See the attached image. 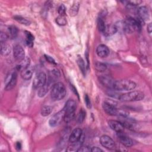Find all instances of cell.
Segmentation results:
<instances>
[{
	"label": "cell",
	"mask_w": 152,
	"mask_h": 152,
	"mask_svg": "<svg viewBox=\"0 0 152 152\" xmlns=\"http://www.w3.org/2000/svg\"><path fill=\"white\" fill-rule=\"evenodd\" d=\"M11 46L6 42L1 43V53L2 55L7 56L10 53Z\"/></svg>",
	"instance_id": "obj_19"
},
{
	"label": "cell",
	"mask_w": 152,
	"mask_h": 152,
	"mask_svg": "<svg viewBox=\"0 0 152 152\" xmlns=\"http://www.w3.org/2000/svg\"><path fill=\"white\" fill-rule=\"evenodd\" d=\"M8 37L9 36L6 33L1 31V33H0V41H1V43H2V42H6V41L8 39Z\"/></svg>",
	"instance_id": "obj_37"
},
{
	"label": "cell",
	"mask_w": 152,
	"mask_h": 152,
	"mask_svg": "<svg viewBox=\"0 0 152 152\" xmlns=\"http://www.w3.org/2000/svg\"><path fill=\"white\" fill-rule=\"evenodd\" d=\"M102 107L103 110L110 116L119 115L120 112V110L118 109L115 105L108 102H104L102 103Z\"/></svg>",
	"instance_id": "obj_7"
},
{
	"label": "cell",
	"mask_w": 152,
	"mask_h": 152,
	"mask_svg": "<svg viewBox=\"0 0 152 152\" xmlns=\"http://www.w3.org/2000/svg\"><path fill=\"white\" fill-rule=\"evenodd\" d=\"M77 105L73 99H69L65 103L64 109L65 110L64 121L66 123L71 122L75 116V111Z\"/></svg>",
	"instance_id": "obj_2"
},
{
	"label": "cell",
	"mask_w": 152,
	"mask_h": 152,
	"mask_svg": "<svg viewBox=\"0 0 152 152\" xmlns=\"http://www.w3.org/2000/svg\"><path fill=\"white\" fill-rule=\"evenodd\" d=\"M108 125L113 131L118 132H121L124 129L123 123L116 120H110L108 121Z\"/></svg>",
	"instance_id": "obj_12"
},
{
	"label": "cell",
	"mask_w": 152,
	"mask_h": 152,
	"mask_svg": "<svg viewBox=\"0 0 152 152\" xmlns=\"http://www.w3.org/2000/svg\"><path fill=\"white\" fill-rule=\"evenodd\" d=\"M17 81V74L15 71L12 72L10 76V78L6 84L5 90L7 91H10L12 90L16 85Z\"/></svg>",
	"instance_id": "obj_13"
},
{
	"label": "cell",
	"mask_w": 152,
	"mask_h": 152,
	"mask_svg": "<svg viewBox=\"0 0 152 152\" xmlns=\"http://www.w3.org/2000/svg\"><path fill=\"white\" fill-rule=\"evenodd\" d=\"M142 1H140V0H134V1H127V3L129 6L131 7H135L137 6L138 5H140V4H141Z\"/></svg>",
	"instance_id": "obj_35"
},
{
	"label": "cell",
	"mask_w": 152,
	"mask_h": 152,
	"mask_svg": "<svg viewBox=\"0 0 152 152\" xmlns=\"http://www.w3.org/2000/svg\"><path fill=\"white\" fill-rule=\"evenodd\" d=\"M151 30H152V25H151V23H149V24L147 26V31L150 34H151Z\"/></svg>",
	"instance_id": "obj_41"
},
{
	"label": "cell",
	"mask_w": 152,
	"mask_h": 152,
	"mask_svg": "<svg viewBox=\"0 0 152 152\" xmlns=\"http://www.w3.org/2000/svg\"><path fill=\"white\" fill-rule=\"evenodd\" d=\"M84 102L86 103V105L88 109H90L91 107V103L90 101V99L89 98L87 94H85L84 96Z\"/></svg>",
	"instance_id": "obj_36"
},
{
	"label": "cell",
	"mask_w": 152,
	"mask_h": 152,
	"mask_svg": "<svg viewBox=\"0 0 152 152\" xmlns=\"http://www.w3.org/2000/svg\"><path fill=\"white\" fill-rule=\"evenodd\" d=\"M77 63L78 65V66L81 71V72L83 73V74L84 75H86V67L85 65V63L84 60L81 58V57H78L77 59Z\"/></svg>",
	"instance_id": "obj_27"
},
{
	"label": "cell",
	"mask_w": 152,
	"mask_h": 152,
	"mask_svg": "<svg viewBox=\"0 0 152 152\" xmlns=\"http://www.w3.org/2000/svg\"><path fill=\"white\" fill-rule=\"evenodd\" d=\"M24 33H25V36H26V43H27V46L31 48L33 46V40L34 39V37L33 35L30 31H25Z\"/></svg>",
	"instance_id": "obj_23"
},
{
	"label": "cell",
	"mask_w": 152,
	"mask_h": 152,
	"mask_svg": "<svg viewBox=\"0 0 152 152\" xmlns=\"http://www.w3.org/2000/svg\"><path fill=\"white\" fill-rule=\"evenodd\" d=\"M47 77L45 72H40L36 74L33 81V87L34 88H39L46 84Z\"/></svg>",
	"instance_id": "obj_5"
},
{
	"label": "cell",
	"mask_w": 152,
	"mask_h": 152,
	"mask_svg": "<svg viewBox=\"0 0 152 152\" xmlns=\"http://www.w3.org/2000/svg\"><path fill=\"white\" fill-rule=\"evenodd\" d=\"M48 91V84L46 83L45 86L39 88V90L37 92L38 96L40 97H42L46 95Z\"/></svg>",
	"instance_id": "obj_31"
},
{
	"label": "cell",
	"mask_w": 152,
	"mask_h": 152,
	"mask_svg": "<svg viewBox=\"0 0 152 152\" xmlns=\"http://www.w3.org/2000/svg\"><path fill=\"white\" fill-rule=\"evenodd\" d=\"M126 23L128 24L130 28L131 29L132 31L134 32V31H140L141 30L142 26L137 20V18H134L131 17H128L125 20Z\"/></svg>",
	"instance_id": "obj_10"
},
{
	"label": "cell",
	"mask_w": 152,
	"mask_h": 152,
	"mask_svg": "<svg viewBox=\"0 0 152 152\" xmlns=\"http://www.w3.org/2000/svg\"><path fill=\"white\" fill-rule=\"evenodd\" d=\"M65 116V110H62L59 111L54 115H53L49 121V125L52 127H55L59 125L64 120Z\"/></svg>",
	"instance_id": "obj_6"
},
{
	"label": "cell",
	"mask_w": 152,
	"mask_h": 152,
	"mask_svg": "<svg viewBox=\"0 0 152 152\" xmlns=\"http://www.w3.org/2000/svg\"><path fill=\"white\" fill-rule=\"evenodd\" d=\"M30 60L28 58L25 57V58L21 61L20 62H19V65L17 66V68L18 70L22 71L24 69L27 68L30 65Z\"/></svg>",
	"instance_id": "obj_22"
},
{
	"label": "cell",
	"mask_w": 152,
	"mask_h": 152,
	"mask_svg": "<svg viewBox=\"0 0 152 152\" xmlns=\"http://www.w3.org/2000/svg\"><path fill=\"white\" fill-rule=\"evenodd\" d=\"M55 21L58 25L61 26H65L67 23V21H66V19L65 15H59L56 18Z\"/></svg>",
	"instance_id": "obj_33"
},
{
	"label": "cell",
	"mask_w": 152,
	"mask_h": 152,
	"mask_svg": "<svg viewBox=\"0 0 152 152\" xmlns=\"http://www.w3.org/2000/svg\"><path fill=\"white\" fill-rule=\"evenodd\" d=\"M118 137L120 142L125 147H129L133 145V141L131 138L128 137L121 132H118Z\"/></svg>",
	"instance_id": "obj_17"
},
{
	"label": "cell",
	"mask_w": 152,
	"mask_h": 152,
	"mask_svg": "<svg viewBox=\"0 0 152 152\" xmlns=\"http://www.w3.org/2000/svg\"><path fill=\"white\" fill-rule=\"evenodd\" d=\"M45 59H46V61L48 62H49V63L50 64H56V62H55V61L49 55H45Z\"/></svg>",
	"instance_id": "obj_39"
},
{
	"label": "cell",
	"mask_w": 152,
	"mask_h": 152,
	"mask_svg": "<svg viewBox=\"0 0 152 152\" xmlns=\"http://www.w3.org/2000/svg\"><path fill=\"white\" fill-rule=\"evenodd\" d=\"M33 75V71L28 68H26L21 71V77L25 80H28L31 79Z\"/></svg>",
	"instance_id": "obj_20"
},
{
	"label": "cell",
	"mask_w": 152,
	"mask_h": 152,
	"mask_svg": "<svg viewBox=\"0 0 152 152\" xmlns=\"http://www.w3.org/2000/svg\"><path fill=\"white\" fill-rule=\"evenodd\" d=\"M144 94L140 91H131L124 94H120L118 100L122 102L140 101L144 99Z\"/></svg>",
	"instance_id": "obj_4"
},
{
	"label": "cell",
	"mask_w": 152,
	"mask_h": 152,
	"mask_svg": "<svg viewBox=\"0 0 152 152\" xmlns=\"http://www.w3.org/2000/svg\"><path fill=\"white\" fill-rule=\"evenodd\" d=\"M117 32V30L115 26V24L113 25H107L106 26L105 30L103 32V34L105 36H111L115 33H116Z\"/></svg>",
	"instance_id": "obj_21"
},
{
	"label": "cell",
	"mask_w": 152,
	"mask_h": 152,
	"mask_svg": "<svg viewBox=\"0 0 152 152\" xmlns=\"http://www.w3.org/2000/svg\"><path fill=\"white\" fill-rule=\"evenodd\" d=\"M100 142L103 147L109 150H113L116 147L115 142L113 139L106 135H103L100 137Z\"/></svg>",
	"instance_id": "obj_8"
},
{
	"label": "cell",
	"mask_w": 152,
	"mask_h": 152,
	"mask_svg": "<svg viewBox=\"0 0 152 152\" xmlns=\"http://www.w3.org/2000/svg\"><path fill=\"white\" fill-rule=\"evenodd\" d=\"M86 113L84 109H81L77 117V122L78 124H82L85 119Z\"/></svg>",
	"instance_id": "obj_29"
},
{
	"label": "cell",
	"mask_w": 152,
	"mask_h": 152,
	"mask_svg": "<svg viewBox=\"0 0 152 152\" xmlns=\"http://www.w3.org/2000/svg\"><path fill=\"white\" fill-rule=\"evenodd\" d=\"M13 56L14 59L20 62L25 58V52L23 47L20 45H16L13 48Z\"/></svg>",
	"instance_id": "obj_9"
},
{
	"label": "cell",
	"mask_w": 152,
	"mask_h": 152,
	"mask_svg": "<svg viewBox=\"0 0 152 152\" xmlns=\"http://www.w3.org/2000/svg\"><path fill=\"white\" fill-rule=\"evenodd\" d=\"M15 147H16V148L17 150H19L21 149V143L20 142H17L16 143V145H15Z\"/></svg>",
	"instance_id": "obj_42"
},
{
	"label": "cell",
	"mask_w": 152,
	"mask_h": 152,
	"mask_svg": "<svg viewBox=\"0 0 152 152\" xmlns=\"http://www.w3.org/2000/svg\"><path fill=\"white\" fill-rule=\"evenodd\" d=\"M83 135V131L80 128H76L72 130L69 137V141L71 143L77 142L80 140Z\"/></svg>",
	"instance_id": "obj_15"
},
{
	"label": "cell",
	"mask_w": 152,
	"mask_h": 152,
	"mask_svg": "<svg viewBox=\"0 0 152 152\" xmlns=\"http://www.w3.org/2000/svg\"><path fill=\"white\" fill-rule=\"evenodd\" d=\"M106 26V25L105 24L104 21L103 20V19L102 17H100L97 21V27H98L99 30L100 32L103 33V32L105 30Z\"/></svg>",
	"instance_id": "obj_32"
},
{
	"label": "cell",
	"mask_w": 152,
	"mask_h": 152,
	"mask_svg": "<svg viewBox=\"0 0 152 152\" xmlns=\"http://www.w3.org/2000/svg\"><path fill=\"white\" fill-rule=\"evenodd\" d=\"M94 68L99 72H103L107 69V66L104 63L100 62H96L94 64Z\"/></svg>",
	"instance_id": "obj_28"
},
{
	"label": "cell",
	"mask_w": 152,
	"mask_h": 152,
	"mask_svg": "<svg viewBox=\"0 0 152 152\" xmlns=\"http://www.w3.org/2000/svg\"><path fill=\"white\" fill-rule=\"evenodd\" d=\"M79 2H75L74 4L71 7L69 10V14L71 16H75L77 15L78 9H79Z\"/></svg>",
	"instance_id": "obj_26"
},
{
	"label": "cell",
	"mask_w": 152,
	"mask_h": 152,
	"mask_svg": "<svg viewBox=\"0 0 152 152\" xmlns=\"http://www.w3.org/2000/svg\"><path fill=\"white\" fill-rule=\"evenodd\" d=\"M91 151L93 152H102L103 150L97 147H93L91 148Z\"/></svg>",
	"instance_id": "obj_40"
},
{
	"label": "cell",
	"mask_w": 152,
	"mask_h": 152,
	"mask_svg": "<svg viewBox=\"0 0 152 152\" xmlns=\"http://www.w3.org/2000/svg\"><path fill=\"white\" fill-rule=\"evenodd\" d=\"M8 32L9 33V36L11 38H15L18 33V30L17 27L15 26H10L8 27Z\"/></svg>",
	"instance_id": "obj_24"
},
{
	"label": "cell",
	"mask_w": 152,
	"mask_h": 152,
	"mask_svg": "<svg viewBox=\"0 0 152 152\" xmlns=\"http://www.w3.org/2000/svg\"><path fill=\"white\" fill-rule=\"evenodd\" d=\"M109 53V49L105 45H100L96 48V53L100 58H106Z\"/></svg>",
	"instance_id": "obj_16"
},
{
	"label": "cell",
	"mask_w": 152,
	"mask_h": 152,
	"mask_svg": "<svg viewBox=\"0 0 152 152\" xmlns=\"http://www.w3.org/2000/svg\"><path fill=\"white\" fill-rule=\"evenodd\" d=\"M136 87L135 82L129 80H121L115 81L113 89L118 91H129L134 89Z\"/></svg>",
	"instance_id": "obj_3"
},
{
	"label": "cell",
	"mask_w": 152,
	"mask_h": 152,
	"mask_svg": "<svg viewBox=\"0 0 152 152\" xmlns=\"http://www.w3.org/2000/svg\"><path fill=\"white\" fill-rule=\"evenodd\" d=\"M65 95L66 89L62 83L58 82L53 85L50 91V97L53 100H61L65 97Z\"/></svg>",
	"instance_id": "obj_1"
},
{
	"label": "cell",
	"mask_w": 152,
	"mask_h": 152,
	"mask_svg": "<svg viewBox=\"0 0 152 152\" xmlns=\"http://www.w3.org/2000/svg\"><path fill=\"white\" fill-rule=\"evenodd\" d=\"M117 31H120L122 33H132L131 29L126 23L125 21H119L115 24Z\"/></svg>",
	"instance_id": "obj_14"
},
{
	"label": "cell",
	"mask_w": 152,
	"mask_h": 152,
	"mask_svg": "<svg viewBox=\"0 0 152 152\" xmlns=\"http://www.w3.org/2000/svg\"><path fill=\"white\" fill-rule=\"evenodd\" d=\"M66 12V8L64 4H61L58 9V12L59 15H65Z\"/></svg>",
	"instance_id": "obj_34"
},
{
	"label": "cell",
	"mask_w": 152,
	"mask_h": 152,
	"mask_svg": "<svg viewBox=\"0 0 152 152\" xmlns=\"http://www.w3.org/2000/svg\"><path fill=\"white\" fill-rule=\"evenodd\" d=\"M137 12L138 17L142 19L144 21L148 20L149 19V12L148 8L146 7L142 6L139 7L137 10Z\"/></svg>",
	"instance_id": "obj_18"
},
{
	"label": "cell",
	"mask_w": 152,
	"mask_h": 152,
	"mask_svg": "<svg viewBox=\"0 0 152 152\" xmlns=\"http://www.w3.org/2000/svg\"><path fill=\"white\" fill-rule=\"evenodd\" d=\"M79 152H88L91 151V148L88 146H83L81 145L77 150Z\"/></svg>",
	"instance_id": "obj_38"
},
{
	"label": "cell",
	"mask_w": 152,
	"mask_h": 152,
	"mask_svg": "<svg viewBox=\"0 0 152 152\" xmlns=\"http://www.w3.org/2000/svg\"><path fill=\"white\" fill-rule=\"evenodd\" d=\"M14 18L15 20H16L17 22H18L19 23L23 24V25H25V26H29L30 24V21H28V20L21 17V16H18V15H16L14 17Z\"/></svg>",
	"instance_id": "obj_30"
},
{
	"label": "cell",
	"mask_w": 152,
	"mask_h": 152,
	"mask_svg": "<svg viewBox=\"0 0 152 152\" xmlns=\"http://www.w3.org/2000/svg\"><path fill=\"white\" fill-rule=\"evenodd\" d=\"M99 81L104 87L109 89H113L115 81L110 76L101 75L99 77Z\"/></svg>",
	"instance_id": "obj_11"
},
{
	"label": "cell",
	"mask_w": 152,
	"mask_h": 152,
	"mask_svg": "<svg viewBox=\"0 0 152 152\" xmlns=\"http://www.w3.org/2000/svg\"><path fill=\"white\" fill-rule=\"evenodd\" d=\"M53 107L50 106H43L42 109H41V111H40V113L41 115L43 116H48L52 111Z\"/></svg>",
	"instance_id": "obj_25"
}]
</instances>
